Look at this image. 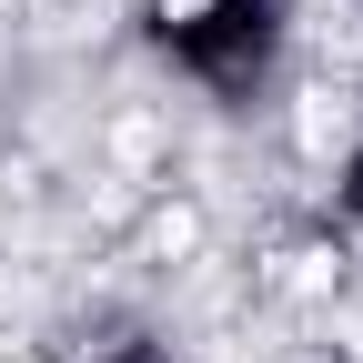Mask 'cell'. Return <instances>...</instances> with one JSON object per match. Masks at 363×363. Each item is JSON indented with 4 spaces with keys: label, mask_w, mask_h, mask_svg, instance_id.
I'll return each instance as SVG.
<instances>
[{
    "label": "cell",
    "mask_w": 363,
    "mask_h": 363,
    "mask_svg": "<svg viewBox=\"0 0 363 363\" xmlns=\"http://www.w3.org/2000/svg\"><path fill=\"white\" fill-rule=\"evenodd\" d=\"M162 11H172V21H182V11H212V0H162Z\"/></svg>",
    "instance_id": "obj_1"
}]
</instances>
